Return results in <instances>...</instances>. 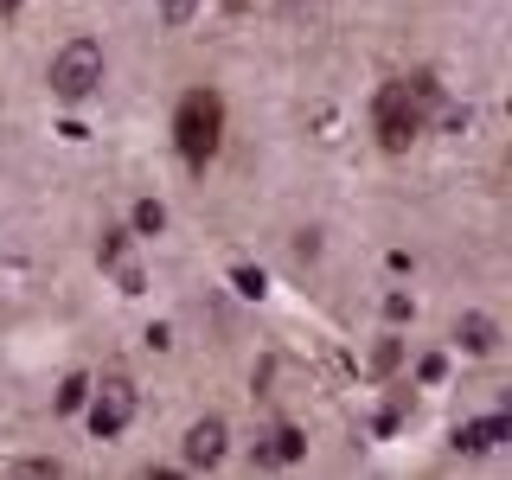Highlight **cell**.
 Segmentation results:
<instances>
[{
  "label": "cell",
  "instance_id": "cell-1",
  "mask_svg": "<svg viewBox=\"0 0 512 480\" xmlns=\"http://www.w3.org/2000/svg\"><path fill=\"white\" fill-rule=\"evenodd\" d=\"M436 103H442V90H436V77H429V71L384 84L378 103H372V135H378V148H384V154H410V141L429 128V116H436Z\"/></svg>",
  "mask_w": 512,
  "mask_h": 480
},
{
  "label": "cell",
  "instance_id": "cell-8",
  "mask_svg": "<svg viewBox=\"0 0 512 480\" xmlns=\"http://www.w3.org/2000/svg\"><path fill=\"white\" fill-rule=\"evenodd\" d=\"M455 340H461V352H474V359H487V352L500 346V327H493L487 314H461V320H455Z\"/></svg>",
  "mask_w": 512,
  "mask_h": 480
},
{
  "label": "cell",
  "instance_id": "cell-2",
  "mask_svg": "<svg viewBox=\"0 0 512 480\" xmlns=\"http://www.w3.org/2000/svg\"><path fill=\"white\" fill-rule=\"evenodd\" d=\"M173 148H180V160L192 173H205L224 148V96L218 90H186L180 109H173Z\"/></svg>",
  "mask_w": 512,
  "mask_h": 480
},
{
  "label": "cell",
  "instance_id": "cell-4",
  "mask_svg": "<svg viewBox=\"0 0 512 480\" xmlns=\"http://www.w3.org/2000/svg\"><path fill=\"white\" fill-rule=\"evenodd\" d=\"M135 378H122V372H109L103 384H90V397H84V416H90V436H122L128 423H135Z\"/></svg>",
  "mask_w": 512,
  "mask_h": 480
},
{
  "label": "cell",
  "instance_id": "cell-7",
  "mask_svg": "<svg viewBox=\"0 0 512 480\" xmlns=\"http://www.w3.org/2000/svg\"><path fill=\"white\" fill-rule=\"evenodd\" d=\"M506 436H512V416L500 410V416H487V423H461L455 448H461V455H487V448H500Z\"/></svg>",
  "mask_w": 512,
  "mask_h": 480
},
{
  "label": "cell",
  "instance_id": "cell-3",
  "mask_svg": "<svg viewBox=\"0 0 512 480\" xmlns=\"http://www.w3.org/2000/svg\"><path fill=\"white\" fill-rule=\"evenodd\" d=\"M103 45L96 39H71V45H58V58H52V96L58 103H90L96 90H103Z\"/></svg>",
  "mask_w": 512,
  "mask_h": 480
},
{
  "label": "cell",
  "instance_id": "cell-14",
  "mask_svg": "<svg viewBox=\"0 0 512 480\" xmlns=\"http://www.w3.org/2000/svg\"><path fill=\"white\" fill-rule=\"evenodd\" d=\"M384 314H391V320H410L416 301H410V295H391V301H384Z\"/></svg>",
  "mask_w": 512,
  "mask_h": 480
},
{
  "label": "cell",
  "instance_id": "cell-16",
  "mask_svg": "<svg viewBox=\"0 0 512 480\" xmlns=\"http://www.w3.org/2000/svg\"><path fill=\"white\" fill-rule=\"evenodd\" d=\"M13 7H26V0H0V13H13Z\"/></svg>",
  "mask_w": 512,
  "mask_h": 480
},
{
  "label": "cell",
  "instance_id": "cell-12",
  "mask_svg": "<svg viewBox=\"0 0 512 480\" xmlns=\"http://www.w3.org/2000/svg\"><path fill=\"white\" fill-rule=\"evenodd\" d=\"M442 372H448V365H442V352H429V359H423V365H416V378H423V384H436Z\"/></svg>",
  "mask_w": 512,
  "mask_h": 480
},
{
  "label": "cell",
  "instance_id": "cell-9",
  "mask_svg": "<svg viewBox=\"0 0 512 480\" xmlns=\"http://www.w3.org/2000/svg\"><path fill=\"white\" fill-rule=\"evenodd\" d=\"M84 397H90V378H84V372H71V378L58 384L52 410H58V416H77V410H84Z\"/></svg>",
  "mask_w": 512,
  "mask_h": 480
},
{
  "label": "cell",
  "instance_id": "cell-15",
  "mask_svg": "<svg viewBox=\"0 0 512 480\" xmlns=\"http://www.w3.org/2000/svg\"><path fill=\"white\" fill-rule=\"evenodd\" d=\"M218 7H224V13H250L256 0H218Z\"/></svg>",
  "mask_w": 512,
  "mask_h": 480
},
{
  "label": "cell",
  "instance_id": "cell-11",
  "mask_svg": "<svg viewBox=\"0 0 512 480\" xmlns=\"http://www.w3.org/2000/svg\"><path fill=\"white\" fill-rule=\"evenodd\" d=\"M192 7H199V0H160V20H167V26H186Z\"/></svg>",
  "mask_w": 512,
  "mask_h": 480
},
{
  "label": "cell",
  "instance_id": "cell-5",
  "mask_svg": "<svg viewBox=\"0 0 512 480\" xmlns=\"http://www.w3.org/2000/svg\"><path fill=\"white\" fill-rule=\"evenodd\" d=\"M224 448H231V429H224V416H199V423L186 429V468H218Z\"/></svg>",
  "mask_w": 512,
  "mask_h": 480
},
{
  "label": "cell",
  "instance_id": "cell-10",
  "mask_svg": "<svg viewBox=\"0 0 512 480\" xmlns=\"http://www.w3.org/2000/svg\"><path fill=\"white\" fill-rule=\"evenodd\" d=\"M135 231L141 237H160V231H167V205H160V199H141L135 205Z\"/></svg>",
  "mask_w": 512,
  "mask_h": 480
},
{
  "label": "cell",
  "instance_id": "cell-13",
  "mask_svg": "<svg viewBox=\"0 0 512 480\" xmlns=\"http://www.w3.org/2000/svg\"><path fill=\"white\" fill-rule=\"evenodd\" d=\"M391 365H397V340H384V346L372 352V372H391Z\"/></svg>",
  "mask_w": 512,
  "mask_h": 480
},
{
  "label": "cell",
  "instance_id": "cell-6",
  "mask_svg": "<svg viewBox=\"0 0 512 480\" xmlns=\"http://www.w3.org/2000/svg\"><path fill=\"white\" fill-rule=\"evenodd\" d=\"M250 455H256V468H288V461L308 455V442H301V429H295V423H276L263 442L250 448Z\"/></svg>",
  "mask_w": 512,
  "mask_h": 480
}]
</instances>
